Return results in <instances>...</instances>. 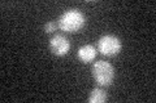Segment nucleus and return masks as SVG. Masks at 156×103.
Returning <instances> with one entry per match:
<instances>
[{"mask_svg":"<svg viewBox=\"0 0 156 103\" xmlns=\"http://www.w3.org/2000/svg\"><path fill=\"white\" fill-rule=\"evenodd\" d=\"M86 24V16L80 9H66L57 19V26L61 31L68 34L80 32Z\"/></svg>","mask_w":156,"mask_h":103,"instance_id":"nucleus-1","label":"nucleus"},{"mask_svg":"<svg viewBox=\"0 0 156 103\" xmlns=\"http://www.w3.org/2000/svg\"><path fill=\"white\" fill-rule=\"evenodd\" d=\"M91 73L96 84L101 88L111 86L115 80V68L107 61H96L91 67Z\"/></svg>","mask_w":156,"mask_h":103,"instance_id":"nucleus-2","label":"nucleus"},{"mask_svg":"<svg viewBox=\"0 0 156 103\" xmlns=\"http://www.w3.org/2000/svg\"><path fill=\"white\" fill-rule=\"evenodd\" d=\"M122 49V43L120 37L112 34H105L98 40V52L104 57H116Z\"/></svg>","mask_w":156,"mask_h":103,"instance_id":"nucleus-3","label":"nucleus"},{"mask_svg":"<svg viewBox=\"0 0 156 103\" xmlns=\"http://www.w3.org/2000/svg\"><path fill=\"white\" fill-rule=\"evenodd\" d=\"M50 50L56 57H65L70 50V41L62 34H55L50 39Z\"/></svg>","mask_w":156,"mask_h":103,"instance_id":"nucleus-4","label":"nucleus"},{"mask_svg":"<svg viewBox=\"0 0 156 103\" xmlns=\"http://www.w3.org/2000/svg\"><path fill=\"white\" fill-rule=\"evenodd\" d=\"M98 54V49L91 45V44H85L82 45L77 52V57L82 63H91L92 61H95Z\"/></svg>","mask_w":156,"mask_h":103,"instance_id":"nucleus-5","label":"nucleus"},{"mask_svg":"<svg viewBox=\"0 0 156 103\" xmlns=\"http://www.w3.org/2000/svg\"><path fill=\"white\" fill-rule=\"evenodd\" d=\"M87 101L90 103H104L107 101V92L101 86L94 88L91 90L89 98H87Z\"/></svg>","mask_w":156,"mask_h":103,"instance_id":"nucleus-6","label":"nucleus"},{"mask_svg":"<svg viewBox=\"0 0 156 103\" xmlns=\"http://www.w3.org/2000/svg\"><path fill=\"white\" fill-rule=\"evenodd\" d=\"M57 28H58L57 22H55V21H48L44 24V32L46 34H53V32L57 30Z\"/></svg>","mask_w":156,"mask_h":103,"instance_id":"nucleus-7","label":"nucleus"}]
</instances>
